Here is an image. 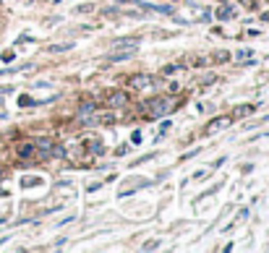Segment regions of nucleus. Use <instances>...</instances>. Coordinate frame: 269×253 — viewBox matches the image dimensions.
Listing matches in <instances>:
<instances>
[{"label": "nucleus", "mask_w": 269, "mask_h": 253, "mask_svg": "<svg viewBox=\"0 0 269 253\" xmlns=\"http://www.w3.org/2000/svg\"><path fill=\"white\" fill-rule=\"evenodd\" d=\"M105 102L110 107H126L128 105V94H126V91H110V94L105 97Z\"/></svg>", "instance_id": "20e7f679"}, {"label": "nucleus", "mask_w": 269, "mask_h": 253, "mask_svg": "<svg viewBox=\"0 0 269 253\" xmlns=\"http://www.w3.org/2000/svg\"><path fill=\"white\" fill-rule=\"evenodd\" d=\"M74 47V42H63V44H53L50 53H65V50H71Z\"/></svg>", "instance_id": "4468645a"}, {"label": "nucleus", "mask_w": 269, "mask_h": 253, "mask_svg": "<svg viewBox=\"0 0 269 253\" xmlns=\"http://www.w3.org/2000/svg\"><path fill=\"white\" fill-rule=\"evenodd\" d=\"M0 175H3V167H0Z\"/></svg>", "instance_id": "b1692460"}, {"label": "nucleus", "mask_w": 269, "mask_h": 253, "mask_svg": "<svg viewBox=\"0 0 269 253\" xmlns=\"http://www.w3.org/2000/svg\"><path fill=\"white\" fill-rule=\"evenodd\" d=\"M131 141H133V144H141V133H139V131H133V136H131Z\"/></svg>", "instance_id": "aec40b11"}, {"label": "nucleus", "mask_w": 269, "mask_h": 253, "mask_svg": "<svg viewBox=\"0 0 269 253\" xmlns=\"http://www.w3.org/2000/svg\"><path fill=\"white\" fill-rule=\"evenodd\" d=\"M118 3H139V0H118Z\"/></svg>", "instance_id": "4be33fe9"}, {"label": "nucleus", "mask_w": 269, "mask_h": 253, "mask_svg": "<svg viewBox=\"0 0 269 253\" xmlns=\"http://www.w3.org/2000/svg\"><path fill=\"white\" fill-rule=\"evenodd\" d=\"M149 186V180H136V183H131V186H126V188H120V198H126V196H131L133 191H139V188H146Z\"/></svg>", "instance_id": "423d86ee"}, {"label": "nucleus", "mask_w": 269, "mask_h": 253, "mask_svg": "<svg viewBox=\"0 0 269 253\" xmlns=\"http://www.w3.org/2000/svg\"><path fill=\"white\" fill-rule=\"evenodd\" d=\"M53 144H55V141L50 139V136H39V139L34 141V149L39 151V159H47V149H50Z\"/></svg>", "instance_id": "39448f33"}, {"label": "nucleus", "mask_w": 269, "mask_h": 253, "mask_svg": "<svg viewBox=\"0 0 269 253\" xmlns=\"http://www.w3.org/2000/svg\"><path fill=\"white\" fill-rule=\"evenodd\" d=\"M217 18H219V21L233 18V8H230V6H219V8H217Z\"/></svg>", "instance_id": "1a4fd4ad"}, {"label": "nucleus", "mask_w": 269, "mask_h": 253, "mask_svg": "<svg viewBox=\"0 0 269 253\" xmlns=\"http://www.w3.org/2000/svg\"><path fill=\"white\" fill-rule=\"evenodd\" d=\"M139 44H141L139 37H118V39H113V44H110V47H113V50H126V53H133V55H136Z\"/></svg>", "instance_id": "f03ea898"}, {"label": "nucleus", "mask_w": 269, "mask_h": 253, "mask_svg": "<svg viewBox=\"0 0 269 253\" xmlns=\"http://www.w3.org/2000/svg\"><path fill=\"white\" fill-rule=\"evenodd\" d=\"M63 157H65V146L63 144H53L47 149V159H63Z\"/></svg>", "instance_id": "6e6552de"}, {"label": "nucleus", "mask_w": 269, "mask_h": 253, "mask_svg": "<svg viewBox=\"0 0 269 253\" xmlns=\"http://www.w3.org/2000/svg\"><path fill=\"white\" fill-rule=\"evenodd\" d=\"M97 120H100L102 125H113V123H115L118 118H115L113 112H102V115H97Z\"/></svg>", "instance_id": "9d476101"}, {"label": "nucleus", "mask_w": 269, "mask_h": 253, "mask_svg": "<svg viewBox=\"0 0 269 253\" xmlns=\"http://www.w3.org/2000/svg\"><path fill=\"white\" fill-rule=\"evenodd\" d=\"M251 53H254V50H240V53H238V60H243V58L249 60V58H251Z\"/></svg>", "instance_id": "6ab92c4d"}, {"label": "nucleus", "mask_w": 269, "mask_h": 253, "mask_svg": "<svg viewBox=\"0 0 269 253\" xmlns=\"http://www.w3.org/2000/svg\"><path fill=\"white\" fill-rule=\"evenodd\" d=\"M230 120H233V118H214V120H209V123L204 125V136H214L217 131L228 128V125H230Z\"/></svg>", "instance_id": "7ed1b4c3"}, {"label": "nucleus", "mask_w": 269, "mask_h": 253, "mask_svg": "<svg viewBox=\"0 0 269 253\" xmlns=\"http://www.w3.org/2000/svg\"><path fill=\"white\" fill-rule=\"evenodd\" d=\"M37 149H34V144H24V146H18V157H32Z\"/></svg>", "instance_id": "ddd939ff"}, {"label": "nucleus", "mask_w": 269, "mask_h": 253, "mask_svg": "<svg viewBox=\"0 0 269 253\" xmlns=\"http://www.w3.org/2000/svg\"><path fill=\"white\" fill-rule=\"evenodd\" d=\"M261 21H269V13H264V16H261Z\"/></svg>", "instance_id": "5701e85b"}, {"label": "nucleus", "mask_w": 269, "mask_h": 253, "mask_svg": "<svg viewBox=\"0 0 269 253\" xmlns=\"http://www.w3.org/2000/svg\"><path fill=\"white\" fill-rule=\"evenodd\" d=\"M214 60H217V63H228V60H230V53H228V50H219V53L214 55Z\"/></svg>", "instance_id": "dca6fc26"}, {"label": "nucleus", "mask_w": 269, "mask_h": 253, "mask_svg": "<svg viewBox=\"0 0 269 253\" xmlns=\"http://www.w3.org/2000/svg\"><path fill=\"white\" fill-rule=\"evenodd\" d=\"M178 71H183V65H181V63H170V65L162 68V76H173V73H178Z\"/></svg>", "instance_id": "f8f14e48"}, {"label": "nucleus", "mask_w": 269, "mask_h": 253, "mask_svg": "<svg viewBox=\"0 0 269 253\" xmlns=\"http://www.w3.org/2000/svg\"><path fill=\"white\" fill-rule=\"evenodd\" d=\"M92 11H94V6H92V3H84V6H79V8H76V13H92Z\"/></svg>", "instance_id": "f3484780"}, {"label": "nucleus", "mask_w": 269, "mask_h": 253, "mask_svg": "<svg viewBox=\"0 0 269 253\" xmlns=\"http://www.w3.org/2000/svg\"><path fill=\"white\" fill-rule=\"evenodd\" d=\"M13 55H16V53H3V60H6V63H11V60H13Z\"/></svg>", "instance_id": "412c9836"}, {"label": "nucleus", "mask_w": 269, "mask_h": 253, "mask_svg": "<svg viewBox=\"0 0 269 253\" xmlns=\"http://www.w3.org/2000/svg\"><path fill=\"white\" fill-rule=\"evenodd\" d=\"M89 151H92V154H102V141H100V139L89 141Z\"/></svg>", "instance_id": "2eb2a0df"}, {"label": "nucleus", "mask_w": 269, "mask_h": 253, "mask_svg": "<svg viewBox=\"0 0 269 253\" xmlns=\"http://www.w3.org/2000/svg\"><path fill=\"white\" fill-rule=\"evenodd\" d=\"M97 112V105L94 102H81L79 110H76V118H86V115H94Z\"/></svg>", "instance_id": "0eeeda50"}, {"label": "nucleus", "mask_w": 269, "mask_h": 253, "mask_svg": "<svg viewBox=\"0 0 269 253\" xmlns=\"http://www.w3.org/2000/svg\"><path fill=\"white\" fill-rule=\"evenodd\" d=\"M157 245H160V240H149V243H144V250H154Z\"/></svg>", "instance_id": "a211bd4d"}, {"label": "nucleus", "mask_w": 269, "mask_h": 253, "mask_svg": "<svg viewBox=\"0 0 269 253\" xmlns=\"http://www.w3.org/2000/svg\"><path fill=\"white\" fill-rule=\"evenodd\" d=\"M251 112H254V105H240V107H235V110H233L235 118H243V115H251Z\"/></svg>", "instance_id": "9b49d317"}, {"label": "nucleus", "mask_w": 269, "mask_h": 253, "mask_svg": "<svg viewBox=\"0 0 269 253\" xmlns=\"http://www.w3.org/2000/svg\"><path fill=\"white\" fill-rule=\"evenodd\" d=\"M128 86L133 91H152L154 89V76H149V73H133L128 79Z\"/></svg>", "instance_id": "f257e3e1"}]
</instances>
